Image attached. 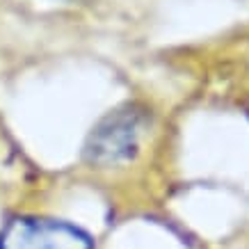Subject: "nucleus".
<instances>
[{"instance_id":"1","label":"nucleus","mask_w":249,"mask_h":249,"mask_svg":"<svg viewBox=\"0 0 249 249\" xmlns=\"http://www.w3.org/2000/svg\"><path fill=\"white\" fill-rule=\"evenodd\" d=\"M146 124L149 114L137 103H126L107 112L87 135L85 160L96 167H110L135 158Z\"/></svg>"},{"instance_id":"2","label":"nucleus","mask_w":249,"mask_h":249,"mask_svg":"<svg viewBox=\"0 0 249 249\" xmlns=\"http://www.w3.org/2000/svg\"><path fill=\"white\" fill-rule=\"evenodd\" d=\"M0 249H94V238L67 219L16 215L0 231Z\"/></svg>"}]
</instances>
